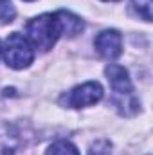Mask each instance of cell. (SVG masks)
I'll use <instances>...</instances> for the list:
<instances>
[{"label": "cell", "mask_w": 153, "mask_h": 155, "mask_svg": "<svg viewBox=\"0 0 153 155\" xmlns=\"http://www.w3.org/2000/svg\"><path fill=\"white\" fill-rule=\"evenodd\" d=\"M105 74H106V79H108V83H110V87L115 94L114 101L115 107H119V112L122 116H126V107H132V110L137 112L141 105L133 96V85H132L128 71L121 65L110 63L105 69Z\"/></svg>", "instance_id": "2"}, {"label": "cell", "mask_w": 153, "mask_h": 155, "mask_svg": "<svg viewBox=\"0 0 153 155\" xmlns=\"http://www.w3.org/2000/svg\"><path fill=\"white\" fill-rule=\"evenodd\" d=\"M60 13H61L63 29H65V35L67 36H76V35H79L83 31L85 24H83V20L77 15L70 13V11H65V9H60Z\"/></svg>", "instance_id": "6"}, {"label": "cell", "mask_w": 153, "mask_h": 155, "mask_svg": "<svg viewBox=\"0 0 153 155\" xmlns=\"http://www.w3.org/2000/svg\"><path fill=\"white\" fill-rule=\"evenodd\" d=\"M88 155H112V143L108 139H97L90 144Z\"/></svg>", "instance_id": "10"}, {"label": "cell", "mask_w": 153, "mask_h": 155, "mask_svg": "<svg viewBox=\"0 0 153 155\" xmlns=\"http://www.w3.org/2000/svg\"><path fill=\"white\" fill-rule=\"evenodd\" d=\"M16 16L15 5L11 0H0V24H9Z\"/></svg>", "instance_id": "11"}, {"label": "cell", "mask_w": 153, "mask_h": 155, "mask_svg": "<svg viewBox=\"0 0 153 155\" xmlns=\"http://www.w3.org/2000/svg\"><path fill=\"white\" fill-rule=\"evenodd\" d=\"M45 155H79V152H77V148L70 143V141L60 139V141L52 143V144L47 148Z\"/></svg>", "instance_id": "8"}, {"label": "cell", "mask_w": 153, "mask_h": 155, "mask_svg": "<svg viewBox=\"0 0 153 155\" xmlns=\"http://www.w3.org/2000/svg\"><path fill=\"white\" fill-rule=\"evenodd\" d=\"M16 152V134L7 126H0V155H15Z\"/></svg>", "instance_id": "7"}, {"label": "cell", "mask_w": 153, "mask_h": 155, "mask_svg": "<svg viewBox=\"0 0 153 155\" xmlns=\"http://www.w3.org/2000/svg\"><path fill=\"white\" fill-rule=\"evenodd\" d=\"M105 2H117V0H105Z\"/></svg>", "instance_id": "13"}, {"label": "cell", "mask_w": 153, "mask_h": 155, "mask_svg": "<svg viewBox=\"0 0 153 155\" xmlns=\"http://www.w3.org/2000/svg\"><path fill=\"white\" fill-rule=\"evenodd\" d=\"M2 56H4V61L7 63V67H11L15 71H22L33 63L34 49L24 35L11 33L2 45Z\"/></svg>", "instance_id": "3"}, {"label": "cell", "mask_w": 153, "mask_h": 155, "mask_svg": "<svg viewBox=\"0 0 153 155\" xmlns=\"http://www.w3.org/2000/svg\"><path fill=\"white\" fill-rule=\"evenodd\" d=\"M103 96H105L103 87L97 81H86L83 85L74 87L69 94L61 96L60 103L69 108H85V107H92V105L99 103L103 99Z\"/></svg>", "instance_id": "4"}, {"label": "cell", "mask_w": 153, "mask_h": 155, "mask_svg": "<svg viewBox=\"0 0 153 155\" xmlns=\"http://www.w3.org/2000/svg\"><path fill=\"white\" fill-rule=\"evenodd\" d=\"M94 47L101 58L112 61L115 58H119L122 52V36L117 29H105L96 36Z\"/></svg>", "instance_id": "5"}, {"label": "cell", "mask_w": 153, "mask_h": 155, "mask_svg": "<svg viewBox=\"0 0 153 155\" xmlns=\"http://www.w3.org/2000/svg\"><path fill=\"white\" fill-rule=\"evenodd\" d=\"M0 56H2V43H0Z\"/></svg>", "instance_id": "12"}, {"label": "cell", "mask_w": 153, "mask_h": 155, "mask_svg": "<svg viewBox=\"0 0 153 155\" xmlns=\"http://www.w3.org/2000/svg\"><path fill=\"white\" fill-rule=\"evenodd\" d=\"M25 33H27L25 38L29 40L33 49H40L41 52L50 51L54 43L60 40V36L65 35L61 13L56 11V13H45L34 16L25 25Z\"/></svg>", "instance_id": "1"}, {"label": "cell", "mask_w": 153, "mask_h": 155, "mask_svg": "<svg viewBox=\"0 0 153 155\" xmlns=\"http://www.w3.org/2000/svg\"><path fill=\"white\" fill-rule=\"evenodd\" d=\"M25 2H34V0H25Z\"/></svg>", "instance_id": "14"}, {"label": "cell", "mask_w": 153, "mask_h": 155, "mask_svg": "<svg viewBox=\"0 0 153 155\" xmlns=\"http://www.w3.org/2000/svg\"><path fill=\"white\" fill-rule=\"evenodd\" d=\"M132 11L144 22H151V0H132Z\"/></svg>", "instance_id": "9"}]
</instances>
